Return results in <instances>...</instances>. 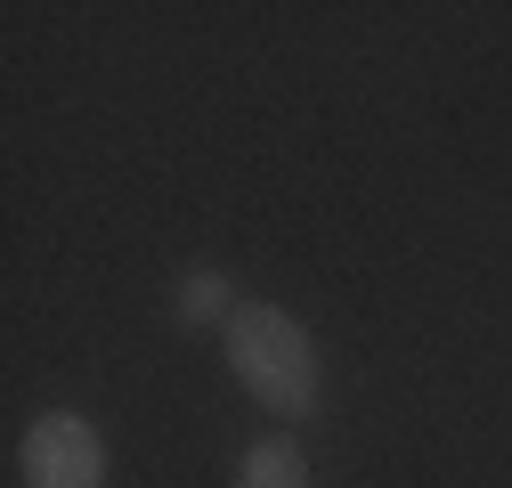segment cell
Instances as JSON below:
<instances>
[{"mask_svg": "<svg viewBox=\"0 0 512 488\" xmlns=\"http://www.w3.org/2000/svg\"><path fill=\"white\" fill-rule=\"evenodd\" d=\"M228 375L277 407V415H309L317 407V342L277 310V301H244V310H228Z\"/></svg>", "mask_w": 512, "mask_h": 488, "instance_id": "cell-1", "label": "cell"}, {"mask_svg": "<svg viewBox=\"0 0 512 488\" xmlns=\"http://www.w3.org/2000/svg\"><path fill=\"white\" fill-rule=\"evenodd\" d=\"M17 464H25V488H106V440L82 415H41Z\"/></svg>", "mask_w": 512, "mask_h": 488, "instance_id": "cell-2", "label": "cell"}, {"mask_svg": "<svg viewBox=\"0 0 512 488\" xmlns=\"http://www.w3.org/2000/svg\"><path fill=\"white\" fill-rule=\"evenodd\" d=\"M236 488H309V464H301L293 440H261V448H244Z\"/></svg>", "mask_w": 512, "mask_h": 488, "instance_id": "cell-3", "label": "cell"}, {"mask_svg": "<svg viewBox=\"0 0 512 488\" xmlns=\"http://www.w3.org/2000/svg\"><path fill=\"white\" fill-rule=\"evenodd\" d=\"M220 310H228V285H220V269H187L179 318H220Z\"/></svg>", "mask_w": 512, "mask_h": 488, "instance_id": "cell-4", "label": "cell"}]
</instances>
